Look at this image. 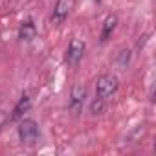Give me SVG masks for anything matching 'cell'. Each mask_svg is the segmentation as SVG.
Segmentation results:
<instances>
[{
    "instance_id": "obj_2",
    "label": "cell",
    "mask_w": 156,
    "mask_h": 156,
    "mask_svg": "<svg viewBox=\"0 0 156 156\" xmlns=\"http://www.w3.org/2000/svg\"><path fill=\"white\" fill-rule=\"evenodd\" d=\"M118 88H119V79L116 75H112V73H105V75H101L99 79H98V83H96V94L99 96V98H110V96H114L116 92H118Z\"/></svg>"
},
{
    "instance_id": "obj_3",
    "label": "cell",
    "mask_w": 156,
    "mask_h": 156,
    "mask_svg": "<svg viewBox=\"0 0 156 156\" xmlns=\"http://www.w3.org/2000/svg\"><path fill=\"white\" fill-rule=\"evenodd\" d=\"M85 42L83 41H79V39H72V42L68 44V50H66V55H64V59H66V62L68 64H77L81 59H83V55H85Z\"/></svg>"
},
{
    "instance_id": "obj_6",
    "label": "cell",
    "mask_w": 156,
    "mask_h": 156,
    "mask_svg": "<svg viewBox=\"0 0 156 156\" xmlns=\"http://www.w3.org/2000/svg\"><path fill=\"white\" fill-rule=\"evenodd\" d=\"M35 35H37V26L33 24V20L31 19L24 20L19 28V39L24 41V42H30V41L35 39Z\"/></svg>"
},
{
    "instance_id": "obj_8",
    "label": "cell",
    "mask_w": 156,
    "mask_h": 156,
    "mask_svg": "<svg viewBox=\"0 0 156 156\" xmlns=\"http://www.w3.org/2000/svg\"><path fill=\"white\" fill-rule=\"evenodd\" d=\"M116 26H118V15H108V17L105 19V22H103V28H101V37H99V41H101V42H107V41H108V37L114 33Z\"/></svg>"
},
{
    "instance_id": "obj_4",
    "label": "cell",
    "mask_w": 156,
    "mask_h": 156,
    "mask_svg": "<svg viewBox=\"0 0 156 156\" xmlns=\"http://www.w3.org/2000/svg\"><path fill=\"white\" fill-rule=\"evenodd\" d=\"M85 99H87V87L85 85H73V88L70 92V103H68V107L73 112H81Z\"/></svg>"
},
{
    "instance_id": "obj_1",
    "label": "cell",
    "mask_w": 156,
    "mask_h": 156,
    "mask_svg": "<svg viewBox=\"0 0 156 156\" xmlns=\"http://www.w3.org/2000/svg\"><path fill=\"white\" fill-rule=\"evenodd\" d=\"M17 132H19L20 141H22V143H30V145H31V143H35V141L39 140V136H41L39 123H37L35 119H30V118L20 119Z\"/></svg>"
},
{
    "instance_id": "obj_7",
    "label": "cell",
    "mask_w": 156,
    "mask_h": 156,
    "mask_svg": "<svg viewBox=\"0 0 156 156\" xmlns=\"http://www.w3.org/2000/svg\"><path fill=\"white\" fill-rule=\"evenodd\" d=\"M30 108H31V98H30L28 94H24V96L17 101V105H15L13 114H11V119L17 121V119H20V118H24V114H26Z\"/></svg>"
},
{
    "instance_id": "obj_5",
    "label": "cell",
    "mask_w": 156,
    "mask_h": 156,
    "mask_svg": "<svg viewBox=\"0 0 156 156\" xmlns=\"http://www.w3.org/2000/svg\"><path fill=\"white\" fill-rule=\"evenodd\" d=\"M72 6H73V0H59L53 8V13H51V22L53 24H62L70 15Z\"/></svg>"
},
{
    "instance_id": "obj_9",
    "label": "cell",
    "mask_w": 156,
    "mask_h": 156,
    "mask_svg": "<svg viewBox=\"0 0 156 156\" xmlns=\"http://www.w3.org/2000/svg\"><path fill=\"white\" fill-rule=\"evenodd\" d=\"M105 110H107V99L98 96V98L90 103V112H92L94 116H99V114H103Z\"/></svg>"
},
{
    "instance_id": "obj_10",
    "label": "cell",
    "mask_w": 156,
    "mask_h": 156,
    "mask_svg": "<svg viewBox=\"0 0 156 156\" xmlns=\"http://www.w3.org/2000/svg\"><path fill=\"white\" fill-rule=\"evenodd\" d=\"M130 57H132V53H130V50L129 48H123L119 53H118V64L121 66V68H127L129 66V62H130Z\"/></svg>"
}]
</instances>
